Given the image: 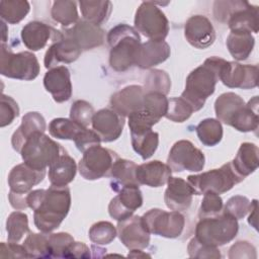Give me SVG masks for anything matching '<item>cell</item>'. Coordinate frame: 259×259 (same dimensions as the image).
<instances>
[{
  "label": "cell",
  "instance_id": "cell-35",
  "mask_svg": "<svg viewBox=\"0 0 259 259\" xmlns=\"http://www.w3.org/2000/svg\"><path fill=\"white\" fill-rule=\"evenodd\" d=\"M259 125L258 115V96L245 103L244 107L238 112L231 122V126L241 133L255 132Z\"/></svg>",
  "mask_w": 259,
  "mask_h": 259
},
{
  "label": "cell",
  "instance_id": "cell-37",
  "mask_svg": "<svg viewBox=\"0 0 259 259\" xmlns=\"http://www.w3.org/2000/svg\"><path fill=\"white\" fill-rule=\"evenodd\" d=\"M199 141L207 147L218 145L223 139V126L217 118L202 119L195 128Z\"/></svg>",
  "mask_w": 259,
  "mask_h": 259
},
{
  "label": "cell",
  "instance_id": "cell-31",
  "mask_svg": "<svg viewBox=\"0 0 259 259\" xmlns=\"http://www.w3.org/2000/svg\"><path fill=\"white\" fill-rule=\"evenodd\" d=\"M244 99L234 92H226L221 94L214 102L217 119L225 124L231 125L232 120L244 107Z\"/></svg>",
  "mask_w": 259,
  "mask_h": 259
},
{
  "label": "cell",
  "instance_id": "cell-52",
  "mask_svg": "<svg viewBox=\"0 0 259 259\" xmlns=\"http://www.w3.org/2000/svg\"><path fill=\"white\" fill-rule=\"evenodd\" d=\"M242 0H227V1H215L213 3V15L214 18L222 22L226 23L229 16L235 11L241 4Z\"/></svg>",
  "mask_w": 259,
  "mask_h": 259
},
{
  "label": "cell",
  "instance_id": "cell-58",
  "mask_svg": "<svg viewBox=\"0 0 259 259\" xmlns=\"http://www.w3.org/2000/svg\"><path fill=\"white\" fill-rule=\"evenodd\" d=\"M142 250L139 249H135V250H131V252L128 253V257H150V255L146 254V253H142Z\"/></svg>",
  "mask_w": 259,
  "mask_h": 259
},
{
  "label": "cell",
  "instance_id": "cell-2",
  "mask_svg": "<svg viewBox=\"0 0 259 259\" xmlns=\"http://www.w3.org/2000/svg\"><path fill=\"white\" fill-rule=\"evenodd\" d=\"M225 63V59L215 56L209 57L187 76L181 97L192 106L194 111L201 109L207 97L213 94L220 71Z\"/></svg>",
  "mask_w": 259,
  "mask_h": 259
},
{
  "label": "cell",
  "instance_id": "cell-45",
  "mask_svg": "<svg viewBox=\"0 0 259 259\" xmlns=\"http://www.w3.org/2000/svg\"><path fill=\"white\" fill-rule=\"evenodd\" d=\"M117 236L116 228L109 222L101 221L93 224L89 230V239L96 245H107Z\"/></svg>",
  "mask_w": 259,
  "mask_h": 259
},
{
  "label": "cell",
  "instance_id": "cell-3",
  "mask_svg": "<svg viewBox=\"0 0 259 259\" xmlns=\"http://www.w3.org/2000/svg\"><path fill=\"white\" fill-rule=\"evenodd\" d=\"M106 40L110 47L109 65L114 71L124 72L135 65L136 56L142 44L135 27L119 23L108 31Z\"/></svg>",
  "mask_w": 259,
  "mask_h": 259
},
{
  "label": "cell",
  "instance_id": "cell-53",
  "mask_svg": "<svg viewBox=\"0 0 259 259\" xmlns=\"http://www.w3.org/2000/svg\"><path fill=\"white\" fill-rule=\"evenodd\" d=\"M74 143L76 148L80 152L84 153L86 150H88L91 147L99 146L101 143V140L93 130H89L85 127L78 134V136L74 140Z\"/></svg>",
  "mask_w": 259,
  "mask_h": 259
},
{
  "label": "cell",
  "instance_id": "cell-41",
  "mask_svg": "<svg viewBox=\"0 0 259 259\" xmlns=\"http://www.w3.org/2000/svg\"><path fill=\"white\" fill-rule=\"evenodd\" d=\"M6 232L8 242L18 243L26 234H28V218L22 211L11 212L6 221Z\"/></svg>",
  "mask_w": 259,
  "mask_h": 259
},
{
  "label": "cell",
  "instance_id": "cell-51",
  "mask_svg": "<svg viewBox=\"0 0 259 259\" xmlns=\"http://www.w3.org/2000/svg\"><path fill=\"white\" fill-rule=\"evenodd\" d=\"M188 255L192 258H221V252L218 247H210L198 242L194 237L189 241L187 246Z\"/></svg>",
  "mask_w": 259,
  "mask_h": 259
},
{
  "label": "cell",
  "instance_id": "cell-5",
  "mask_svg": "<svg viewBox=\"0 0 259 259\" xmlns=\"http://www.w3.org/2000/svg\"><path fill=\"white\" fill-rule=\"evenodd\" d=\"M65 149L45 135L42 132L34 133L23 144L19 154L23 160V163L35 170H46L50 167Z\"/></svg>",
  "mask_w": 259,
  "mask_h": 259
},
{
  "label": "cell",
  "instance_id": "cell-8",
  "mask_svg": "<svg viewBox=\"0 0 259 259\" xmlns=\"http://www.w3.org/2000/svg\"><path fill=\"white\" fill-rule=\"evenodd\" d=\"M135 29L149 40L161 41L169 32V21L156 2L144 1L135 15Z\"/></svg>",
  "mask_w": 259,
  "mask_h": 259
},
{
  "label": "cell",
  "instance_id": "cell-25",
  "mask_svg": "<svg viewBox=\"0 0 259 259\" xmlns=\"http://www.w3.org/2000/svg\"><path fill=\"white\" fill-rule=\"evenodd\" d=\"M171 173L172 170L167 164L154 160L139 165L136 170V177L139 184L150 187H161L167 184Z\"/></svg>",
  "mask_w": 259,
  "mask_h": 259
},
{
  "label": "cell",
  "instance_id": "cell-9",
  "mask_svg": "<svg viewBox=\"0 0 259 259\" xmlns=\"http://www.w3.org/2000/svg\"><path fill=\"white\" fill-rule=\"evenodd\" d=\"M119 157L110 149L100 145L89 148L83 153L78 169L80 175L86 180H96L108 177L109 172Z\"/></svg>",
  "mask_w": 259,
  "mask_h": 259
},
{
  "label": "cell",
  "instance_id": "cell-22",
  "mask_svg": "<svg viewBox=\"0 0 259 259\" xmlns=\"http://www.w3.org/2000/svg\"><path fill=\"white\" fill-rule=\"evenodd\" d=\"M46 176V170H35L25 163L14 166L8 175L10 191L15 193H28L33 186L40 183Z\"/></svg>",
  "mask_w": 259,
  "mask_h": 259
},
{
  "label": "cell",
  "instance_id": "cell-39",
  "mask_svg": "<svg viewBox=\"0 0 259 259\" xmlns=\"http://www.w3.org/2000/svg\"><path fill=\"white\" fill-rule=\"evenodd\" d=\"M28 258H52L49 234L29 232L23 244Z\"/></svg>",
  "mask_w": 259,
  "mask_h": 259
},
{
  "label": "cell",
  "instance_id": "cell-14",
  "mask_svg": "<svg viewBox=\"0 0 259 259\" xmlns=\"http://www.w3.org/2000/svg\"><path fill=\"white\" fill-rule=\"evenodd\" d=\"M143 204V195L139 185L122 187L108 204L109 215L117 222L123 221L134 214Z\"/></svg>",
  "mask_w": 259,
  "mask_h": 259
},
{
  "label": "cell",
  "instance_id": "cell-59",
  "mask_svg": "<svg viewBox=\"0 0 259 259\" xmlns=\"http://www.w3.org/2000/svg\"><path fill=\"white\" fill-rule=\"evenodd\" d=\"M6 34H7V27L5 22L2 20V44L6 42V39H7Z\"/></svg>",
  "mask_w": 259,
  "mask_h": 259
},
{
  "label": "cell",
  "instance_id": "cell-49",
  "mask_svg": "<svg viewBox=\"0 0 259 259\" xmlns=\"http://www.w3.org/2000/svg\"><path fill=\"white\" fill-rule=\"evenodd\" d=\"M49 242L52 258H64L67 248L74 242V238L68 233H49Z\"/></svg>",
  "mask_w": 259,
  "mask_h": 259
},
{
  "label": "cell",
  "instance_id": "cell-17",
  "mask_svg": "<svg viewBox=\"0 0 259 259\" xmlns=\"http://www.w3.org/2000/svg\"><path fill=\"white\" fill-rule=\"evenodd\" d=\"M124 121V117L112 108H102L94 113L91 124L101 142L110 143L120 137Z\"/></svg>",
  "mask_w": 259,
  "mask_h": 259
},
{
  "label": "cell",
  "instance_id": "cell-42",
  "mask_svg": "<svg viewBox=\"0 0 259 259\" xmlns=\"http://www.w3.org/2000/svg\"><path fill=\"white\" fill-rule=\"evenodd\" d=\"M171 89V80L169 75L163 71L154 69L151 70L145 78V92H159L167 96Z\"/></svg>",
  "mask_w": 259,
  "mask_h": 259
},
{
  "label": "cell",
  "instance_id": "cell-24",
  "mask_svg": "<svg viewBox=\"0 0 259 259\" xmlns=\"http://www.w3.org/2000/svg\"><path fill=\"white\" fill-rule=\"evenodd\" d=\"M170 46L165 40L142 42L136 56L135 65L141 69H150L165 62L170 57Z\"/></svg>",
  "mask_w": 259,
  "mask_h": 259
},
{
  "label": "cell",
  "instance_id": "cell-57",
  "mask_svg": "<svg viewBox=\"0 0 259 259\" xmlns=\"http://www.w3.org/2000/svg\"><path fill=\"white\" fill-rule=\"evenodd\" d=\"M250 214L248 218V223L254 227L255 229H257V224H256V218H257V200L254 199L252 200V205H251V209H250Z\"/></svg>",
  "mask_w": 259,
  "mask_h": 259
},
{
  "label": "cell",
  "instance_id": "cell-34",
  "mask_svg": "<svg viewBox=\"0 0 259 259\" xmlns=\"http://www.w3.org/2000/svg\"><path fill=\"white\" fill-rule=\"evenodd\" d=\"M79 6L83 19L98 26L107 21L112 11V4L107 0H82Z\"/></svg>",
  "mask_w": 259,
  "mask_h": 259
},
{
  "label": "cell",
  "instance_id": "cell-29",
  "mask_svg": "<svg viewBox=\"0 0 259 259\" xmlns=\"http://www.w3.org/2000/svg\"><path fill=\"white\" fill-rule=\"evenodd\" d=\"M259 150L253 143H242L231 164L234 170L243 178L252 174L259 165Z\"/></svg>",
  "mask_w": 259,
  "mask_h": 259
},
{
  "label": "cell",
  "instance_id": "cell-11",
  "mask_svg": "<svg viewBox=\"0 0 259 259\" xmlns=\"http://www.w3.org/2000/svg\"><path fill=\"white\" fill-rule=\"evenodd\" d=\"M204 163V154L188 140L176 142L167 158V165L174 172H199L203 169Z\"/></svg>",
  "mask_w": 259,
  "mask_h": 259
},
{
  "label": "cell",
  "instance_id": "cell-54",
  "mask_svg": "<svg viewBox=\"0 0 259 259\" xmlns=\"http://www.w3.org/2000/svg\"><path fill=\"white\" fill-rule=\"evenodd\" d=\"M229 258H256V249L247 241H239L230 248Z\"/></svg>",
  "mask_w": 259,
  "mask_h": 259
},
{
  "label": "cell",
  "instance_id": "cell-30",
  "mask_svg": "<svg viewBox=\"0 0 259 259\" xmlns=\"http://www.w3.org/2000/svg\"><path fill=\"white\" fill-rule=\"evenodd\" d=\"M137 167L138 165L135 162L118 158L113 164L108 176L111 178V189L118 192L124 186L140 185L136 177Z\"/></svg>",
  "mask_w": 259,
  "mask_h": 259
},
{
  "label": "cell",
  "instance_id": "cell-38",
  "mask_svg": "<svg viewBox=\"0 0 259 259\" xmlns=\"http://www.w3.org/2000/svg\"><path fill=\"white\" fill-rule=\"evenodd\" d=\"M30 10V5L24 0H2L0 1L1 19L10 24L20 22Z\"/></svg>",
  "mask_w": 259,
  "mask_h": 259
},
{
  "label": "cell",
  "instance_id": "cell-4",
  "mask_svg": "<svg viewBox=\"0 0 259 259\" xmlns=\"http://www.w3.org/2000/svg\"><path fill=\"white\" fill-rule=\"evenodd\" d=\"M238 231V220L222 211L214 217L199 219L194 238L206 246L220 247L233 241Z\"/></svg>",
  "mask_w": 259,
  "mask_h": 259
},
{
  "label": "cell",
  "instance_id": "cell-16",
  "mask_svg": "<svg viewBox=\"0 0 259 259\" xmlns=\"http://www.w3.org/2000/svg\"><path fill=\"white\" fill-rule=\"evenodd\" d=\"M62 33L65 37L74 40L82 51H88L99 47L104 41V30L95 24L79 19L70 27H63Z\"/></svg>",
  "mask_w": 259,
  "mask_h": 259
},
{
  "label": "cell",
  "instance_id": "cell-20",
  "mask_svg": "<svg viewBox=\"0 0 259 259\" xmlns=\"http://www.w3.org/2000/svg\"><path fill=\"white\" fill-rule=\"evenodd\" d=\"M193 195H195L194 190L187 180L180 177H170L168 179L164 201L171 210H187L191 205Z\"/></svg>",
  "mask_w": 259,
  "mask_h": 259
},
{
  "label": "cell",
  "instance_id": "cell-43",
  "mask_svg": "<svg viewBox=\"0 0 259 259\" xmlns=\"http://www.w3.org/2000/svg\"><path fill=\"white\" fill-rule=\"evenodd\" d=\"M168 108V98L159 92H146L144 96L143 110L160 120L165 116Z\"/></svg>",
  "mask_w": 259,
  "mask_h": 259
},
{
  "label": "cell",
  "instance_id": "cell-27",
  "mask_svg": "<svg viewBox=\"0 0 259 259\" xmlns=\"http://www.w3.org/2000/svg\"><path fill=\"white\" fill-rule=\"evenodd\" d=\"M47 130V123L44 116L36 111H30L24 114L21 119V124L13 133L11 138V145L16 152H20L25 141L34 133Z\"/></svg>",
  "mask_w": 259,
  "mask_h": 259
},
{
  "label": "cell",
  "instance_id": "cell-48",
  "mask_svg": "<svg viewBox=\"0 0 259 259\" xmlns=\"http://www.w3.org/2000/svg\"><path fill=\"white\" fill-rule=\"evenodd\" d=\"M95 111L93 106L85 100H76L73 102L70 109V118L84 127H87L91 122Z\"/></svg>",
  "mask_w": 259,
  "mask_h": 259
},
{
  "label": "cell",
  "instance_id": "cell-18",
  "mask_svg": "<svg viewBox=\"0 0 259 259\" xmlns=\"http://www.w3.org/2000/svg\"><path fill=\"white\" fill-rule=\"evenodd\" d=\"M186 40L196 49H207L215 40V30L210 20L204 15L189 17L184 25Z\"/></svg>",
  "mask_w": 259,
  "mask_h": 259
},
{
  "label": "cell",
  "instance_id": "cell-36",
  "mask_svg": "<svg viewBox=\"0 0 259 259\" xmlns=\"http://www.w3.org/2000/svg\"><path fill=\"white\" fill-rule=\"evenodd\" d=\"M52 18L62 24L63 27H70L79 21L77 2L68 0H58L53 3L51 9Z\"/></svg>",
  "mask_w": 259,
  "mask_h": 259
},
{
  "label": "cell",
  "instance_id": "cell-44",
  "mask_svg": "<svg viewBox=\"0 0 259 259\" xmlns=\"http://www.w3.org/2000/svg\"><path fill=\"white\" fill-rule=\"evenodd\" d=\"M194 112L192 106L181 96L168 99V108L165 117L174 122L187 120Z\"/></svg>",
  "mask_w": 259,
  "mask_h": 259
},
{
  "label": "cell",
  "instance_id": "cell-56",
  "mask_svg": "<svg viewBox=\"0 0 259 259\" xmlns=\"http://www.w3.org/2000/svg\"><path fill=\"white\" fill-rule=\"evenodd\" d=\"M90 249L83 242H73L66 250L64 258H90Z\"/></svg>",
  "mask_w": 259,
  "mask_h": 259
},
{
  "label": "cell",
  "instance_id": "cell-10",
  "mask_svg": "<svg viewBox=\"0 0 259 259\" xmlns=\"http://www.w3.org/2000/svg\"><path fill=\"white\" fill-rule=\"evenodd\" d=\"M143 223L150 234L174 239L179 237L185 226V218L180 211H166L152 208L142 217Z\"/></svg>",
  "mask_w": 259,
  "mask_h": 259
},
{
  "label": "cell",
  "instance_id": "cell-55",
  "mask_svg": "<svg viewBox=\"0 0 259 259\" xmlns=\"http://www.w3.org/2000/svg\"><path fill=\"white\" fill-rule=\"evenodd\" d=\"M0 257L1 258H28L26 250L23 245H19L17 243H1L0 249Z\"/></svg>",
  "mask_w": 259,
  "mask_h": 259
},
{
  "label": "cell",
  "instance_id": "cell-47",
  "mask_svg": "<svg viewBox=\"0 0 259 259\" xmlns=\"http://www.w3.org/2000/svg\"><path fill=\"white\" fill-rule=\"evenodd\" d=\"M224 202L220 194L214 192H205L198 209V218H209L220 214L223 211Z\"/></svg>",
  "mask_w": 259,
  "mask_h": 259
},
{
  "label": "cell",
  "instance_id": "cell-40",
  "mask_svg": "<svg viewBox=\"0 0 259 259\" xmlns=\"http://www.w3.org/2000/svg\"><path fill=\"white\" fill-rule=\"evenodd\" d=\"M85 127L71 118H54L49 124V132L52 137L60 140L74 141L78 134Z\"/></svg>",
  "mask_w": 259,
  "mask_h": 259
},
{
  "label": "cell",
  "instance_id": "cell-33",
  "mask_svg": "<svg viewBox=\"0 0 259 259\" xmlns=\"http://www.w3.org/2000/svg\"><path fill=\"white\" fill-rule=\"evenodd\" d=\"M227 48L231 56L237 61H244L251 55L255 38L251 32L245 30L231 31L226 40Z\"/></svg>",
  "mask_w": 259,
  "mask_h": 259
},
{
  "label": "cell",
  "instance_id": "cell-6",
  "mask_svg": "<svg viewBox=\"0 0 259 259\" xmlns=\"http://www.w3.org/2000/svg\"><path fill=\"white\" fill-rule=\"evenodd\" d=\"M244 179L234 170L231 162H228L219 169L189 175L187 182L193 188L195 195H202L208 191L222 194L231 190Z\"/></svg>",
  "mask_w": 259,
  "mask_h": 259
},
{
  "label": "cell",
  "instance_id": "cell-19",
  "mask_svg": "<svg viewBox=\"0 0 259 259\" xmlns=\"http://www.w3.org/2000/svg\"><path fill=\"white\" fill-rule=\"evenodd\" d=\"M145 93L141 85L126 86L111 95L110 106L121 116H130L143 109Z\"/></svg>",
  "mask_w": 259,
  "mask_h": 259
},
{
  "label": "cell",
  "instance_id": "cell-26",
  "mask_svg": "<svg viewBox=\"0 0 259 259\" xmlns=\"http://www.w3.org/2000/svg\"><path fill=\"white\" fill-rule=\"evenodd\" d=\"M258 6L243 1L227 19V24L231 31L245 30L249 32H258Z\"/></svg>",
  "mask_w": 259,
  "mask_h": 259
},
{
  "label": "cell",
  "instance_id": "cell-7",
  "mask_svg": "<svg viewBox=\"0 0 259 259\" xmlns=\"http://www.w3.org/2000/svg\"><path fill=\"white\" fill-rule=\"evenodd\" d=\"M0 73L7 78L31 81L38 76L39 64L34 54L26 51L15 54L1 42Z\"/></svg>",
  "mask_w": 259,
  "mask_h": 259
},
{
  "label": "cell",
  "instance_id": "cell-46",
  "mask_svg": "<svg viewBox=\"0 0 259 259\" xmlns=\"http://www.w3.org/2000/svg\"><path fill=\"white\" fill-rule=\"evenodd\" d=\"M252 201H250L246 196L235 195L229 198L223 207V211L236 220H242L249 213Z\"/></svg>",
  "mask_w": 259,
  "mask_h": 259
},
{
  "label": "cell",
  "instance_id": "cell-23",
  "mask_svg": "<svg viewBox=\"0 0 259 259\" xmlns=\"http://www.w3.org/2000/svg\"><path fill=\"white\" fill-rule=\"evenodd\" d=\"M82 50L72 39L63 37L61 40L53 42L46 52L44 63L47 69L59 67L60 64L75 62L81 55Z\"/></svg>",
  "mask_w": 259,
  "mask_h": 259
},
{
  "label": "cell",
  "instance_id": "cell-15",
  "mask_svg": "<svg viewBox=\"0 0 259 259\" xmlns=\"http://www.w3.org/2000/svg\"><path fill=\"white\" fill-rule=\"evenodd\" d=\"M20 36L23 45L33 52L44 49L49 41L56 42L64 37L62 31L36 20L25 24L21 29Z\"/></svg>",
  "mask_w": 259,
  "mask_h": 259
},
{
  "label": "cell",
  "instance_id": "cell-28",
  "mask_svg": "<svg viewBox=\"0 0 259 259\" xmlns=\"http://www.w3.org/2000/svg\"><path fill=\"white\" fill-rule=\"evenodd\" d=\"M77 165L75 160L64 152L49 167V180L51 185L67 186L71 183L76 175Z\"/></svg>",
  "mask_w": 259,
  "mask_h": 259
},
{
  "label": "cell",
  "instance_id": "cell-21",
  "mask_svg": "<svg viewBox=\"0 0 259 259\" xmlns=\"http://www.w3.org/2000/svg\"><path fill=\"white\" fill-rule=\"evenodd\" d=\"M44 86L58 103L69 100L72 96L71 74L67 67L59 66L50 69L44 77Z\"/></svg>",
  "mask_w": 259,
  "mask_h": 259
},
{
  "label": "cell",
  "instance_id": "cell-1",
  "mask_svg": "<svg viewBox=\"0 0 259 259\" xmlns=\"http://www.w3.org/2000/svg\"><path fill=\"white\" fill-rule=\"evenodd\" d=\"M27 205L33 210L34 225L41 233L58 229L71 207V192L68 186L51 185L48 189L30 190Z\"/></svg>",
  "mask_w": 259,
  "mask_h": 259
},
{
  "label": "cell",
  "instance_id": "cell-13",
  "mask_svg": "<svg viewBox=\"0 0 259 259\" xmlns=\"http://www.w3.org/2000/svg\"><path fill=\"white\" fill-rule=\"evenodd\" d=\"M116 231L120 242L128 250H143L150 244V233L140 215H132L123 221H119Z\"/></svg>",
  "mask_w": 259,
  "mask_h": 259
},
{
  "label": "cell",
  "instance_id": "cell-12",
  "mask_svg": "<svg viewBox=\"0 0 259 259\" xmlns=\"http://www.w3.org/2000/svg\"><path fill=\"white\" fill-rule=\"evenodd\" d=\"M258 73L257 65H242L238 62L226 61L220 71L219 80L229 88L252 89L258 85Z\"/></svg>",
  "mask_w": 259,
  "mask_h": 259
},
{
  "label": "cell",
  "instance_id": "cell-50",
  "mask_svg": "<svg viewBox=\"0 0 259 259\" xmlns=\"http://www.w3.org/2000/svg\"><path fill=\"white\" fill-rule=\"evenodd\" d=\"M19 115V107L17 102L10 96L2 94L0 105V126L4 127Z\"/></svg>",
  "mask_w": 259,
  "mask_h": 259
},
{
  "label": "cell",
  "instance_id": "cell-32",
  "mask_svg": "<svg viewBox=\"0 0 259 259\" xmlns=\"http://www.w3.org/2000/svg\"><path fill=\"white\" fill-rule=\"evenodd\" d=\"M130 132L134 151L144 160L151 158L158 148L159 134L152 128H134Z\"/></svg>",
  "mask_w": 259,
  "mask_h": 259
}]
</instances>
